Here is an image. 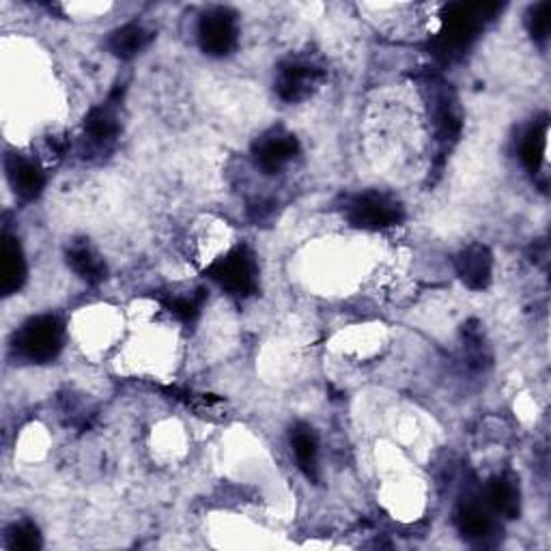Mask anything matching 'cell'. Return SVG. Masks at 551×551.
<instances>
[{
  "label": "cell",
  "instance_id": "cell-1",
  "mask_svg": "<svg viewBox=\"0 0 551 551\" xmlns=\"http://www.w3.org/2000/svg\"><path fill=\"white\" fill-rule=\"evenodd\" d=\"M63 326L56 317L44 315L24 323L16 336V349L20 356L31 362H48L61 351Z\"/></svg>",
  "mask_w": 551,
  "mask_h": 551
},
{
  "label": "cell",
  "instance_id": "cell-2",
  "mask_svg": "<svg viewBox=\"0 0 551 551\" xmlns=\"http://www.w3.org/2000/svg\"><path fill=\"white\" fill-rule=\"evenodd\" d=\"M209 278L229 293L246 298L257 289V263L246 248H235L211 263Z\"/></svg>",
  "mask_w": 551,
  "mask_h": 551
},
{
  "label": "cell",
  "instance_id": "cell-3",
  "mask_svg": "<svg viewBox=\"0 0 551 551\" xmlns=\"http://www.w3.org/2000/svg\"><path fill=\"white\" fill-rule=\"evenodd\" d=\"M347 216L353 226L360 229H386V226H394L403 218V207L397 199H392L390 194L369 190L364 194H358L356 199L349 203Z\"/></svg>",
  "mask_w": 551,
  "mask_h": 551
},
{
  "label": "cell",
  "instance_id": "cell-4",
  "mask_svg": "<svg viewBox=\"0 0 551 551\" xmlns=\"http://www.w3.org/2000/svg\"><path fill=\"white\" fill-rule=\"evenodd\" d=\"M323 80L321 67L313 61H289L278 69L276 93L285 102H302L315 93Z\"/></svg>",
  "mask_w": 551,
  "mask_h": 551
},
{
  "label": "cell",
  "instance_id": "cell-5",
  "mask_svg": "<svg viewBox=\"0 0 551 551\" xmlns=\"http://www.w3.org/2000/svg\"><path fill=\"white\" fill-rule=\"evenodd\" d=\"M300 145L298 138L293 134L280 130V127H274V130L265 132L263 136L257 138V143L252 145V155L254 162L261 168L265 175H276L285 168L295 155H298Z\"/></svg>",
  "mask_w": 551,
  "mask_h": 551
},
{
  "label": "cell",
  "instance_id": "cell-6",
  "mask_svg": "<svg viewBox=\"0 0 551 551\" xmlns=\"http://www.w3.org/2000/svg\"><path fill=\"white\" fill-rule=\"evenodd\" d=\"M199 39L203 50L211 56H224L233 52V48L237 46L235 13L224 7L209 9L201 18Z\"/></svg>",
  "mask_w": 551,
  "mask_h": 551
},
{
  "label": "cell",
  "instance_id": "cell-7",
  "mask_svg": "<svg viewBox=\"0 0 551 551\" xmlns=\"http://www.w3.org/2000/svg\"><path fill=\"white\" fill-rule=\"evenodd\" d=\"M5 171L9 177L11 188L24 201H33L41 194L46 186V175L41 166L33 160L24 158V155H7Z\"/></svg>",
  "mask_w": 551,
  "mask_h": 551
},
{
  "label": "cell",
  "instance_id": "cell-8",
  "mask_svg": "<svg viewBox=\"0 0 551 551\" xmlns=\"http://www.w3.org/2000/svg\"><path fill=\"white\" fill-rule=\"evenodd\" d=\"M457 274L470 289H485L493 274L491 252L480 244L468 246L457 257Z\"/></svg>",
  "mask_w": 551,
  "mask_h": 551
},
{
  "label": "cell",
  "instance_id": "cell-9",
  "mask_svg": "<svg viewBox=\"0 0 551 551\" xmlns=\"http://www.w3.org/2000/svg\"><path fill=\"white\" fill-rule=\"evenodd\" d=\"M485 498H487L489 511L498 513L506 519H515L519 515L521 493H519V483L515 476L500 474L496 478H491Z\"/></svg>",
  "mask_w": 551,
  "mask_h": 551
},
{
  "label": "cell",
  "instance_id": "cell-10",
  "mask_svg": "<svg viewBox=\"0 0 551 551\" xmlns=\"http://www.w3.org/2000/svg\"><path fill=\"white\" fill-rule=\"evenodd\" d=\"M457 526L465 539L483 545L493 536V519L489 515V506L478 500H465L457 511Z\"/></svg>",
  "mask_w": 551,
  "mask_h": 551
},
{
  "label": "cell",
  "instance_id": "cell-11",
  "mask_svg": "<svg viewBox=\"0 0 551 551\" xmlns=\"http://www.w3.org/2000/svg\"><path fill=\"white\" fill-rule=\"evenodd\" d=\"M119 130H121V125H119L115 110L108 106L93 108L89 112L87 121H84V134H87V138L93 145L102 147V149L115 143L119 136Z\"/></svg>",
  "mask_w": 551,
  "mask_h": 551
},
{
  "label": "cell",
  "instance_id": "cell-12",
  "mask_svg": "<svg viewBox=\"0 0 551 551\" xmlns=\"http://www.w3.org/2000/svg\"><path fill=\"white\" fill-rule=\"evenodd\" d=\"M67 263L82 280L91 282V285H95V282H102L106 278V265L100 259V254H97L89 244H84V242H76L69 246Z\"/></svg>",
  "mask_w": 551,
  "mask_h": 551
},
{
  "label": "cell",
  "instance_id": "cell-13",
  "mask_svg": "<svg viewBox=\"0 0 551 551\" xmlns=\"http://www.w3.org/2000/svg\"><path fill=\"white\" fill-rule=\"evenodd\" d=\"M151 41V33L143 24H125L117 28L115 33L108 37L110 52L119 56V59H132L138 52H143Z\"/></svg>",
  "mask_w": 551,
  "mask_h": 551
},
{
  "label": "cell",
  "instance_id": "cell-14",
  "mask_svg": "<svg viewBox=\"0 0 551 551\" xmlns=\"http://www.w3.org/2000/svg\"><path fill=\"white\" fill-rule=\"evenodd\" d=\"M291 446H293V455L298 459L300 470L308 476V478H317V459H319V442L315 431L300 425L295 427L291 433Z\"/></svg>",
  "mask_w": 551,
  "mask_h": 551
},
{
  "label": "cell",
  "instance_id": "cell-15",
  "mask_svg": "<svg viewBox=\"0 0 551 551\" xmlns=\"http://www.w3.org/2000/svg\"><path fill=\"white\" fill-rule=\"evenodd\" d=\"M26 276V263L20 244L16 239L5 237L3 244V291L9 295L22 287Z\"/></svg>",
  "mask_w": 551,
  "mask_h": 551
},
{
  "label": "cell",
  "instance_id": "cell-16",
  "mask_svg": "<svg viewBox=\"0 0 551 551\" xmlns=\"http://www.w3.org/2000/svg\"><path fill=\"white\" fill-rule=\"evenodd\" d=\"M545 151H547V123L541 127H534V130L526 136L524 145H521V160L530 168V171H536L545 160Z\"/></svg>",
  "mask_w": 551,
  "mask_h": 551
},
{
  "label": "cell",
  "instance_id": "cell-17",
  "mask_svg": "<svg viewBox=\"0 0 551 551\" xmlns=\"http://www.w3.org/2000/svg\"><path fill=\"white\" fill-rule=\"evenodd\" d=\"M7 543L11 549H22V551H33L41 547V536L39 530L24 521V524H16L11 526V530L7 532Z\"/></svg>",
  "mask_w": 551,
  "mask_h": 551
},
{
  "label": "cell",
  "instance_id": "cell-18",
  "mask_svg": "<svg viewBox=\"0 0 551 551\" xmlns=\"http://www.w3.org/2000/svg\"><path fill=\"white\" fill-rule=\"evenodd\" d=\"M530 33L534 39H547L549 28H551V5L549 3H541L536 5L530 13Z\"/></svg>",
  "mask_w": 551,
  "mask_h": 551
},
{
  "label": "cell",
  "instance_id": "cell-19",
  "mask_svg": "<svg viewBox=\"0 0 551 551\" xmlns=\"http://www.w3.org/2000/svg\"><path fill=\"white\" fill-rule=\"evenodd\" d=\"M168 308H171V313L183 321H192L196 319V315H199L201 310V300H196L194 295H177V298L171 300V304H168Z\"/></svg>",
  "mask_w": 551,
  "mask_h": 551
}]
</instances>
